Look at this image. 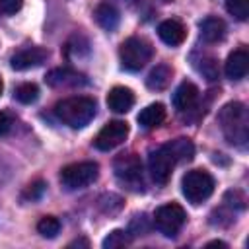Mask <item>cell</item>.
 Instances as JSON below:
<instances>
[{"label":"cell","mask_w":249,"mask_h":249,"mask_svg":"<svg viewBox=\"0 0 249 249\" xmlns=\"http://www.w3.org/2000/svg\"><path fill=\"white\" fill-rule=\"evenodd\" d=\"M196 70L206 78V80H216L218 78V64L212 56H202L196 62Z\"/></svg>","instance_id":"cell-24"},{"label":"cell","mask_w":249,"mask_h":249,"mask_svg":"<svg viewBox=\"0 0 249 249\" xmlns=\"http://www.w3.org/2000/svg\"><path fill=\"white\" fill-rule=\"evenodd\" d=\"M12 124H14L12 117H10L8 113L0 111V136H6V134L10 132V128H12Z\"/></svg>","instance_id":"cell-27"},{"label":"cell","mask_w":249,"mask_h":249,"mask_svg":"<svg viewBox=\"0 0 249 249\" xmlns=\"http://www.w3.org/2000/svg\"><path fill=\"white\" fill-rule=\"evenodd\" d=\"M214 177L204 169H191L183 175L181 189L191 204H200L214 193Z\"/></svg>","instance_id":"cell-5"},{"label":"cell","mask_w":249,"mask_h":249,"mask_svg":"<svg viewBox=\"0 0 249 249\" xmlns=\"http://www.w3.org/2000/svg\"><path fill=\"white\" fill-rule=\"evenodd\" d=\"M206 247H228V245H226L224 241H218V239H216V241H210V243H206Z\"/></svg>","instance_id":"cell-29"},{"label":"cell","mask_w":249,"mask_h":249,"mask_svg":"<svg viewBox=\"0 0 249 249\" xmlns=\"http://www.w3.org/2000/svg\"><path fill=\"white\" fill-rule=\"evenodd\" d=\"M226 10L235 19L245 21L249 18V0H226Z\"/></svg>","instance_id":"cell-23"},{"label":"cell","mask_w":249,"mask_h":249,"mask_svg":"<svg viewBox=\"0 0 249 249\" xmlns=\"http://www.w3.org/2000/svg\"><path fill=\"white\" fill-rule=\"evenodd\" d=\"M74 245H84V247H89V241H88V239H76V241H72L68 247H74Z\"/></svg>","instance_id":"cell-28"},{"label":"cell","mask_w":249,"mask_h":249,"mask_svg":"<svg viewBox=\"0 0 249 249\" xmlns=\"http://www.w3.org/2000/svg\"><path fill=\"white\" fill-rule=\"evenodd\" d=\"M99 177V165L95 161H78L60 169V183L68 191H78L91 185Z\"/></svg>","instance_id":"cell-6"},{"label":"cell","mask_w":249,"mask_h":249,"mask_svg":"<svg viewBox=\"0 0 249 249\" xmlns=\"http://www.w3.org/2000/svg\"><path fill=\"white\" fill-rule=\"evenodd\" d=\"M107 105L111 111L115 113H128L134 105V93L130 88L124 86H115L109 93H107Z\"/></svg>","instance_id":"cell-13"},{"label":"cell","mask_w":249,"mask_h":249,"mask_svg":"<svg viewBox=\"0 0 249 249\" xmlns=\"http://www.w3.org/2000/svg\"><path fill=\"white\" fill-rule=\"evenodd\" d=\"M14 97H16L19 103L29 105V103L37 101V97H39V88H37L35 84H31V82L19 84V86H16V89H14Z\"/></svg>","instance_id":"cell-20"},{"label":"cell","mask_w":249,"mask_h":249,"mask_svg":"<svg viewBox=\"0 0 249 249\" xmlns=\"http://www.w3.org/2000/svg\"><path fill=\"white\" fill-rule=\"evenodd\" d=\"M152 54H154V47L144 37H128L121 43V49H119L121 64L128 72L142 70L150 62Z\"/></svg>","instance_id":"cell-4"},{"label":"cell","mask_w":249,"mask_h":249,"mask_svg":"<svg viewBox=\"0 0 249 249\" xmlns=\"http://www.w3.org/2000/svg\"><path fill=\"white\" fill-rule=\"evenodd\" d=\"M23 0H0V18L6 16H14L16 12H19Z\"/></svg>","instance_id":"cell-26"},{"label":"cell","mask_w":249,"mask_h":249,"mask_svg":"<svg viewBox=\"0 0 249 249\" xmlns=\"http://www.w3.org/2000/svg\"><path fill=\"white\" fill-rule=\"evenodd\" d=\"M198 31H200L202 41H206V43H218V41H222L226 37V23L220 18L208 16V18H204L198 23Z\"/></svg>","instance_id":"cell-16"},{"label":"cell","mask_w":249,"mask_h":249,"mask_svg":"<svg viewBox=\"0 0 249 249\" xmlns=\"http://www.w3.org/2000/svg\"><path fill=\"white\" fill-rule=\"evenodd\" d=\"M185 222H187V212L177 202L163 204L154 212V226L165 237H175L185 226Z\"/></svg>","instance_id":"cell-7"},{"label":"cell","mask_w":249,"mask_h":249,"mask_svg":"<svg viewBox=\"0 0 249 249\" xmlns=\"http://www.w3.org/2000/svg\"><path fill=\"white\" fill-rule=\"evenodd\" d=\"M163 119H165V107L161 103H152V105L144 107L136 117V121L142 128H156L163 123Z\"/></svg>","instance_id":"cell-18"},{"label":"cell","mask_w":249,"mask_h":249,"mask_svg":"<svg viewBox=\"0 0 249 249\" xmlns=\"http://www.w3.org/2000/svg\"><path fill=\"white\" fill-rule=\"evenodd\" d=\"M2 89H4V84H2V78H0V95H2Z\"/></svg>","instance_id":"cell-30"},{"label":"cell","mask_w":249,"mask_h":249,"mask_svg":"<svg viewBox=\"0 0 249 249\" xmlns=\"http://www.w3.org/2000/svg\"><path fill=\"white\" fill-rule=\"evenodd\" d=\"M113 171H115V177L134 189V191H142L144 187V177H142V161L136 154H121L115 158L113 161Z\"/></svg>","instance_id":"cell-8"},{"label":"cell","mask_w":249,"mask_h":249,"mask_svg":"<svg viewBox=\"0 0 249 249\" xmlns=\"http://www.w3.org/2000/svg\"><path fill=\"white\" fill-rule=\"evenodd\" d=\"M196 99H198V88L193 82H181L171 101L177 111H191L196 105Z\"/></svg>","instance_id":"cell-15"},{"label":"cell","mask_w":249,"mask_h":249,"mask_svg":"<svg viewBox=\"0 0 249 249\" xmlns=\"http://www.w3.org/2000/svg\"><path fill=\"white\" fill-rule=\"evenodd\" d=\"M128 136V124L124 121H109L93 138V146L101 152H109L121 146Z\"/></svg>","instance_id":"cell-9"},{"label":"cell","mask_w":249,"mask_h":249,"mask_svg":"<svg viewBox=\"0 0 249 249\" xmlns=\"http://www.w3.org/2000/svg\"><path fill=\"white\" fill-rule=\"evenodd\" d=\"M158 35H160V39L165 45L177 47V45H181L185 41L187 31H185V25L181 21H177V19H165V21H161L158 25Z\"/></svg>","instance_id":"cell-14"},{"label":"cell","mask_w":249,"mask_h":249,"mask_svg":"<svg viewBox=\"0 0 249 249\" xmlns=\"http://www.w3.org/2000/svg\"><path fill=\"white\" fill-rule=\"evenodd\" d=\"M47 58H49V51L47 49H43V47H27V49H21L16 54H12L10 66L14 70H29V68L41 66Z\"/></svg>","instance_id":"cell-10"},{"label":"cell","mask_w":249,"mask_h":249,"mask_svg":"<svg viewBox=\"0 0 249 249\" xmlns=\"http://www.w3.org/2000/svg\"><path fill=\"white\" fill-rule=\"evenodd\" d=\"M45 80L53 88H76V86H82L88 82L84 74H80L72 68H54L47 74Z\"/></svg>","instance_id":"cell-11"},{"label":"cell","mask_w":249,"mask_h":249,"mask_svg":"<svg viewBox=\"0 0 249 249\" xmlns=\"http://www.w3.org/2000/svg\"><path fill=\"white\" fill-rule=\"evenodd\" d=\"M132 241V235L124 230H113L105 239H103V249H115V247H124Z\"/></svg>","instance_id":"cell-22"},{"label":"cell","mask_w":249,"mask_h":249,"mask_svg":"<svg viewBox=\"0 0 249 249\" xmlns=\"http://www.w3.org/2000/svg\"><path fill=\"white\" fill-rule=\"evenodd\" d=\"M97 105L88 95H74L58 101L54 105V115L60 123L68 124L70 128H82L89 124V121L95 117Z\"/></svg>","instance_id":"cell-3"},{"label":"cell","mask_w":249,"mask_h":249,"mask_svg":"<svg viewBox=\"0 0 249 249\" xmlns=\"http://www.w3.org/2000/svg\"><path fill=\"white\" fill-rule=\"evenodd\" d=\"M45 183L43 181H35V183H31V185H27L25 187V191H23V195H21V198L23 200H39L41 198V195L45 193Z\"/></svg>","instance_id":"cell-25"},{"label":"cell","mask_w":249,"mask_h":249,"mask_svg":"<svg viewBox=\"0 0 249 249\" xmlns=\"http://www.w3.org/2000/svg\"><path fill=\"white\" fill-rule=\"evenodd\" d=\"M247 70H249V54L245 49H237L233 51L228 60H226V66H224V72L230 80H243L247 76Z\"/></svg>","instance_id":"cell-12"},{"label":"cell","mask_w":249,"mask_h":249,"mask_svg":"<svg viewBox=\"0 0 249 249\" xmlns=\"http://www.w3.org/2000/svg\"><path fill=\"white\" fill-rule=\"evenodd\" d=\"M93 18H95L97 25L103 27L105 31H115V29L119 27V21H121L119 10H117L113 4H109V2L99 4V6L95 8V12H93Z\"/></svg>","instance_id":"cell-17"},{"label":"cell","mask_w":249,"mask_h":249,"mask_svg":"<svg viewBox=\"0 0 249 249\" xmlns=\"http://www.w3.org/2000/svg\"><path fill=\"white\" fill-rule=\"evenodd\" d=\"M171 82V68L167 64H158L156 68H152V72L146 78V86L152 91H161L169 86Z\"/></svg>","instance_id":"cell-19"},{"label":"cell","mask_w":249,"mask_h":249,"mask_svg":"<svg viewBox=\"0 0 249 249\" xmlns=\"http://www.w3.org/2000/svg\"><path fill=\"white\" fill-rule=\"evenodd\" d=\"M218 123L226 140L231 146L245 148L249 140V117H247V107L243 103L239 101L226 103L218 113Z\"/></svg>","instance_id":"cell-2"},{"label":"cell","mask_w":249,"mask_h":249,"mask_svg":"<svg viewBox=\"0 0 249 249\" xmlns=\"http://www.w3.org/2000/svg\"><path fill=\"white\" fill-rule=\"evenodd\" d=\"M37 231H39L43 237H47V239L56 237L58 231H60V222H58V218H54V216H43V218L37 222Z\"/></svg>","instance_id":"cell-21"},{"label":"cell","mask_w":249,"mask_h":249,"mask_svg":"<svg viewBox=\"0 0 249 249\" xmlns=\"http://www.w3.org/2000/svg\"><path fill=\"white\" fill-rule=\"evenodd\" d=\"M195 156V144L189 138H175L165 142L163 146L150 152L148 169L152 179L158 185H165L171 177V171L181 161H191Z\"/></svg>","instance_id":"cell-1"}]
</instances>
